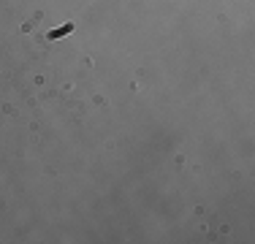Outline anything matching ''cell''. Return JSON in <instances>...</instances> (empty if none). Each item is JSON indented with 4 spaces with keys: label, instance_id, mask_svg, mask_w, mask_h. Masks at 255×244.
<instances>
[{
    "label": "cell",
    "instance_id": "1",
    "mask_svg": "<svg viewBox=\"0 0 255 244\" xmlns=\"http://www.w3.org/2000/svg\"><path fill=\"white\" fill-rule=\"evenodd\" d=\"M68 33H74V22H68V24H63V27H57V30H52L49 33V38H60V35H68Z\"/></svg>",
    "mask_w": 255,
    "mask_h": 244
}]
</instances>
